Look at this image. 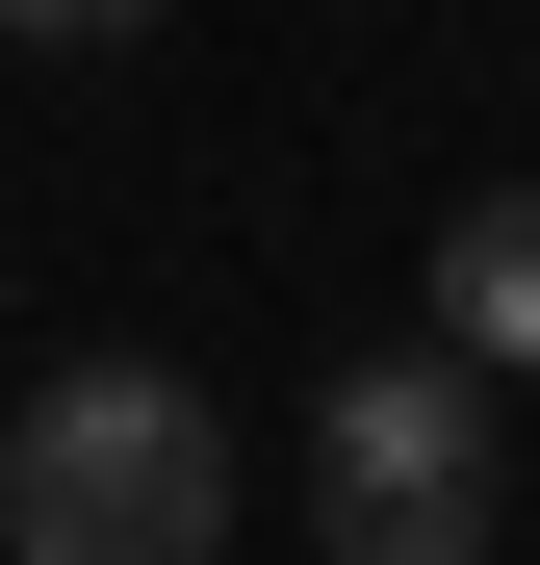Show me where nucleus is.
<instances>
[{
	"mask_svg": "<svg viewBox=\"0 0 540 565\" xmlns=\"http://www.w3.org/2000/svg\"><path fill=\"white\" fill-rule=\"evenodd\" d=\"M232 540V412L180 360H77L0 412V565H207Z\"/></svg>",
	"mask_w": 540,
	"mask_h": 565,
	"instance_id": "nucleus-1",
	"label": "nucleus"
},
{
	"mask_svg": "<svg viewBox=\"0 0 540 565\" xmlns=\"http://www.w3.org/2000/svg\"><path fill=\"white\" fill-rule=\"evenodd\" d=\"M309 514H335V565H489V514H515V462H489V360H335V412H309Z\"/></svg>",
	"mask_w": 540,
	"mask_h": 565,
	"instance_id": "nucleus-2",
	"label": "nucleus"
},
{
	"mask_svg": "<svg viewBox=\"0 0 540 565\" xmlns=\"http://www.w3.org/2000/svg\"><path fill=\"white\" fill-rule=\"evenodd\" d=\"M437 360H489V386H540V180H489V206H437Z\"/></svg>",
	"mask_w": 540,
	"mask_h": 565,
	"instance_id": "nucleus-3",
	"label": "nucleus"
},
{
	"mask_svg": "<svg viewBox=\"0 0 540 565\" xmlns=\"http://www.w3.org/2000/svg\"><path fill=\"white\" fill-rule=\"evenodd\" d=\"M0 26H27V52H129L155 0H0Z\"/></svg>",
	"mask_w": 540,
	"mask_h": 565,
	"instance_id": "nucleus-4",
	"label": "nucleus"
}]
</instances>
